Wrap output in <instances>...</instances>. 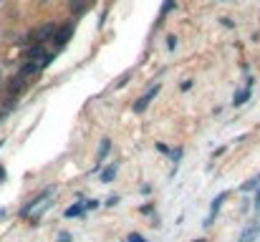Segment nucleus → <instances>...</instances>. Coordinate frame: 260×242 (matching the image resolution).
Instances as JSON below:
<instances>
[{
  "instance_id": "obj_29",
  "label": "nucleus",
  "mask_w": 260,
  "mask_h": 242,
  "mask_svg": "<svg viewBox=\"0 0 260 242\" xmlns=\"http://www.w3.org/2000/svg\"><path fill=\"white\" fill-rule=\"evenodd\" d=\"M192 242H207V240H205V237H200V240H192Z\"/></svg>"
},
{
  "instance_id": "obj_10",
  "label": "nucleus",
  "mask_w": 260,
  "mask_h": 242,
  "mask_svg": "<svg viewBox=\"0 0 260 242\" xmlns=\"http://www.w3.org/2000/svg\"><path fill=\"white\" fill-rule=\"evenodd\" d=\"M43 56H46V48H43V46H38V43H33V46L25 51V61H30V63H38V66H41Z\"/></svg>"
},
{
  "instance_id": "obj_25",
  "label": "nucleus",
  "mask_w": 260,
  "mask_h": 242,
  "mask_svg": "<svg viewBox=\"0 0 260 242\" xmlns=\"http://www.w3.org/2000/svg\"><path fill=\"white\" fill-rule=\"evenodd\" d=\"M167 48H170V51H174V48H177V38H174V36H170V38H167Z\"/></svg>"
},
{
  "instance_id": "obj_13",
  "label": "nucleus",
  "mask_w": 260,
  "mask_h": 242,
  "mask_svg": "<svg viewBox=\"0 0 260 242\" xmlns=\"http://www.w3.org/2000/svg\"><path fill=\"white\" fill-rule=\"evenodd\" d=\"M84 215V202H74L71 207H66V212H63V217H81Z\"/></svg>"
},
{
  "instance_id": "obj_7",
  "label": "nucleus",
  "mask_w": 260,
  "mask_h": 242,
  "mask_svg": "<svg viewBox=\"0 0 260 242\" xmlns=\"http://www.w3.org/2000/svg\"><path fill=\"white\" fill-rule=\"evenodd\" d=\"M41 71H43V68H41L38 63H30V61H25V63L20 66V71H18V79L23 81V83H28V81L36 79Z\"/></svg>"
},
{
  "instance_id": "obj_28",
  "label": "nucleus",
  "mask_w": 260,
  "mask_h": 242,
  "mask_svg": "<svg viewBox=\"0 0 260 242\" xmlns=\"http://www.w3.org/2000/svg\"><path fill=\"white\" fill-rule=\"evenodd\" d=\"M3 179H5V166L0 164V182H3Z\"/></svg>"
},
{
  "instance_id": "obj_15",
  "label": "nucleus",
  "mask_w": 260,
  "mask_h": 242,
  "mask_svg": "<svg viewBox=\"0 0 260 242\" xmlns=\"http://www.w3.org/2000/svg\"><path fill=\"white\" fill-rule=\"evenodd\" d=\"M258 187H260V174H255V177H250L240 189H243V192H253V189H258Z\"/></svg>"
},
{
  "instance_id": "obj_14",
  "label": "nucleus",
  "mask_w": 260,
  "mask_h": 242,
  "mask_svg": "<svg viewBox=\"0 0 260 242\" xmlns=\"http://www.w3.org/2000/svg\"><path fill=\"white\" fill-rule=\"evenodd\" d=\"M174 8H177V0H165V3H162V10H159V23H162V20H165V18L172 13Z\"/></svg>"
},
{
  "instance_id": "obj_22",
  "label": "nucleus",
  "mask_w": 260,
  "mask_h": 242,
  "mask_svg": "<svg viewBox=\"0 0 260 242\" xmlns=\"http://www.w3.org/2000/svg\"><path fill=\"white\" fill-rule=\"evenodd\" d=\"M126 242H147V240H144V237H142L139 232H132V235L126 237Z\"/></svg>"
},
{
  "instance_id": "obj_27",
  "label": "nucleus",
  "mask_w": 260,
  "mask_h": 242,
  "mask_svg": "<svg viewBox=\"0 0 260 242\" xmlns=\"http://www.w3.org/2000/svg\"><path fill=\"white\" fill-rule=\"evenodd\" d=\"M157 149H159L162 154H170V147H165V144H157Z\"/></svg>"
},
{
  "instance_id": "obj_4",
  "label": "nucleus",
  "mask_w": 260,
  "mask_h": 242,
  "mask_svg": "<svg viewBox=\"0 0 260 242\" xmlns=\"http://www.w3.org/2000/svg\"><path fill=\"white\" fill-rule=\"evenodd\" d=\"M56 28H58V25H56L53 20H51V23H43L38 30H33V33H30V43H38V46H43L46 41H53V33H56Z\"/></svg>"
},
{
  "instance_id": "obj_8",
  "label": "nucleus",
  "mask_w": 260,
  "mask_h": 242,
  "mask_svg": "<svg viewBox=\"0 0 260 242\" xmlns=\"http://www.w3.org/2000/svg\"><path fill=\"white\" fill-rule=\"evenodd\" d=\"M228 199V192H220L215 199H212V204H210V215H207V220L202 222L205 227H210L212 222H215V217H217V212H220V207H222V202Z\"/></svg>"
},
{
  "instance_id": "obj_11",
  "label": "nucleus",
  "mask_w": 260,
  "mask_h": 242,
  "mask_svg": "<svg viewBox=\"0 0 260 242\" xmlns=\"http://www.w3.org/2000/svg\"><path fill=\"white\" fill-rule=\"evenodd\" d=\"M25 86H28V83H23V81L15 76V79L8 83V96H10V98H18V96H20V93L25 91Z\"/></svg>"
},
{
  "instance_id": "obj_20",
  "label": "nucleus",
  "mask_w": 260,
  "mask_h": 242,
  "mask_svg": "<svg viewBox=\"0 0 260 242\" xmlns=\"http://www.w3.org/2000/svg\"><path fill=\"white\" fill-rule=\"evenodd\" d=\"M101 202L99 199H84V212H88V210H96Z\"/></svg>"
},
{
  "instance_id": "obj_1",
  "label": "nucleus",
  "mask_w": 260,
  "mask_h": 242,
  "mask_svg": "<svg viewBox=\"0 0 260 242\" xmlns=\"http://www.w3.org/2000/svg\"><path fill=\"white\" fill-rule=\"evenodd\" d=\"M51 207H53V187H46L41 194H36V197L20 210V217H28L30 222H38Z\"/></svg>"
},
{
  "instance_id": "obj_3",
  "label": "nucleus",
  "mask_w": 260,
  "mask_h": 242,
  "mask_svg": "<svg viewBox=\"0 0 260 242\" xmlns=\"http://www.w3.org/2000/svg\"><path fill=\"white\" fill-rule=\"evenodd\" d=\"M159 88H162L159 83L149 86V88H147V91H144V93H142V96H139V98L134 101V106H132V109H134V114H144V111L149 109V103L154 101V96L159 93Z\"/></svg>"
},
{
  "instance_id": "obj_24",
  "label": "nucleus",
  "mask_w": 260,
  "mask_h": 242,
  "mask_svg": "<svg viewBox=\"0 0 260 242\" xmlns=\"http://www.w3.org/2000/svg\"><path fill=\"white\" fill-rule=\"evenodd\" d=\"M192 83H194V81H192V79H184V81H182V86H179V88H182V91L187 93V91L192 88Z\"/></svg>"
},
{
  "instance_id": "obj_16",
  "label": "nucleus",
  "mask_w": 260,
  "mask_h": 242,
  "mask_svg": "<svg viewBox=\"0 0 260 242\" xmlns=\"http://www.w3.org/2000/svg\"><path fill=\"white\" fill-rule=\"evenodd\" d=\"M182 154H184V149L182 147H177V149H170V157L174 161V171H177V166H179V159H182Z\"/></svg>"
},
{
  "instance_id": "obj_31",
  "label": "nucleus",
  "mask_w": 260,
  "mask_h": 242,
  "mask_svg": "<svg viewBox=\"0 0 260 242\" xmlns=\"http://www.w3.org/2000/svg\"><path fill=\"white\" fill-rule=\"evenodd\" d=\"M84 3H88V0H84Z\"/></svg>"
},
{
  "instance_id": "obj_5",
  "label": "nucleus",
  "mask_w": 260,
  "mask_h": 242,
  "mask_svg": "<svg viewBox=\"0 0 260 242\" xmlns=\"http://www.w3.org/2000/svg\"><path fill=\"white\" fill-rule=\"evenodd\" d=\"M253 83H255V79L248 76V79H245V88L235 91V96H233V106H243V103L250 101V96H253Z\"/></svg>"
},
{
  "instance_id": "obj_17",
  "label": "nucleus",
  "mask_w": 260,
  "mask_h": 242,
  "mask_svg": "<svg viewBox=\"0 0 260 242\" xmlns=\"http://www.w3.org/2000/svg\"><path fill=\"white\" fill-rule=\"evenodd\" d=\"M84 8H86V3H84V0H71V10H74L76 15H81V13H84Z\"/></svg>"
},
{
  "instance_id": "obj_18",
  "label": "nucleus",
  "mask_w": 260,
  "mask_h": 242,
  "mask_svg": "<svg viewBox=\"0 0 260 242\" xmlns=\"http://www.w3.org/2000/svg\"><path fill=\"white\" fill-rule=\"evenodd\" d=\"M56 242H74V235H71L69 230H61L58 237H56Z\"/></svg>"
},
{
  "instance_id": "obj_26",
  "label": "nucleus",
  "mask_w": 260,
  "mask_h": 242,
  "mask_svg": "<svg viewBox=\"0 0 260 242\" xmlns=\"http://www.w3.org/2000/svg\"><path fill=\"white\" fill-rule=\"evenodd\" d=\"M222 25H225V28H235V23H233L230 18H222Z\"/></svg>"
},
{
  "instance_id": "obj_21",
  "label": "nucleus",
  "mask_w": 260,
  "mask_h": 242,
  "mask_svg": "<svg viewBox=\"0 0 260 242\" xmlns=\"http://www.w3.org/2000/svg\"><path fill=\"white\" fill-rule=\"evenodd\" d=\"M104 204H106V207H116V204H119V194H111Z\"/></svg>"
},
{
  "instance_id": "obj_2",
  "label": "nucleus",
  "mask_w": 260,
  "mask_h": 242,
  "mask_svg": "<svg viewBox=\"0 0 260 242\" xmlns=\"http://www.w3.org/2000/svg\"><path fill=\"white\" fill-rule=\"evenodd\" d=\"M74 30H76V20H66L63 25H58L56 33H53V43H56V48H63V46L71 41Z\"/></svg>"
},
{
  "instance_id": "obj_23",
  "label": "nucleus",
  "mask_w": 260,
  "mask_h": 242,
  "mask_svg": "<svg viewBox=\"0 0 260 242\" xmlns=\"http://www.w3.org/2000/svg\"><path fill=\"white\" fill-rule=\"evenodd\" d=\"M253 210H255V215L260 212V187L255 189V202H253Z\"/></svg>"
},
{
  "instance_id": "obj_30",
  "label": "nucleus",
  "mask_w": 260,
  "mask_h": 242,
  "mask_svg": "<svg viewBox=\"0 0 260 242\" xmlns=\"http://www.w3.org/2000/svg\"><path fill=\"white\" fill-rule=\"evenodd\" d=\"M0 83H3V71H0Z\"/></svg>"
},
{
  "instance_id": "obj_12",
  "label": "nucleus",
  "mask_w": 260,
  "mask_h": 242,
  "mask_svg": "<svg viewBox=\"0 0 260 242\" xmlns=\"http://www.w3.org/2000/svg\"><path fill=\"white\" fill-rule=\"evenodd\" d=\"M258 235H260V222L255 220L253 225H248V230L243 232V237H240V242H253L255 237H258Z\"/></svg>"
},
{
  "instance_id": "obj_19",
  "label": "nucleus",
  "mask_w": 260,
  "mask_h": 242,
  "mask_svg": "<svg viewBox=\"0 0 260 242\" xmlns=\"http://www.w3.org/2000/svg\"><path fill=\"white\" fill-rule=\"evenodd\" d=\"M53 61H56V53H46V56H43V61H41V68H48Z\"/></svg>"
},
{
  "instance_id": "obj_9",
  "label": "nucleus",
  "mask_w": 260,
  "mask_h": 242,
  "mask_svg": "<svg viewBox=\"0 0 260 242\" xmlns=\"http://www.w3.org/2000/svg\"><path fill=\"white\" fill-rule=\"evenodd\" d=\"M116 171H119V164H116V161H111V164L101 166V171H99V179H101V184H111V182L116 179Z\"/></svg>"
},
{
  "instance_id": "obj_6",
  "label": "nucleus",
  "mask_w": 260,
  "mask_h": 242,
  "mask_svg": "<svg viewBox=\"0 0 260 242\" xmlns=\"http://www.w3.org/2000/svg\"><path fill=\"white\" fill-rule=\"evenodd\" d=\"M109 152H111V139H109V136H104V139H101V144H99L96 161H93V174H99V171H101V166H104V161H106V157H109Z\"/></svg>"
}]
</instances>
